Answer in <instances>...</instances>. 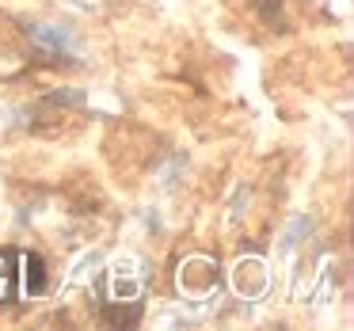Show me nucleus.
Masks as SVG:
<instances>
[{
    "label": "nucleus",
    "instance_id": "nucleus-1",
    "mask_svg": "<svg viewBox=\"0 0 354 331\" xmlns=\"http://www.w3.org/2000/svg\"><path fill=\"white\" fill-rule=\"evenodd\" d=\"M19 263H24V285H27V293H42V290H46V263H42V255L24 252V255H19Z\"/></svg>",
    "mask_w": 354,
    "mask_h": 331
}]
</instances>
